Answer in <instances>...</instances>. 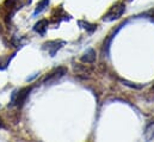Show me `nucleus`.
<instances>
[{
  "mask_svg": "<svg viewBox=\"0 0 154 142\" xmlns=\"http://www.w3.org/2000/svg\"><path fill=\"white\" fill-rule=\"evenodd\" d=\"M125 11V5L123 2H116L115 5H112L108 12L103 16V20L104 22H112L115 19H118L119 17H122V14Z\"/></svg>",
  "mask_w": 154,
  "mask_h": 142,
  "instance_id": "nucleus-1",
  "label": "nucleus"
},
{
  "mask_svg": "<svg viewBox=\"0 0 154 142\" xmlns=\"http://www.w3.org/2000/svg\"><path fill=\"white\" fill-rule=\"evenodd\" d=\"M30 1L31 0H6L5 2H4V7L8 11V13H10V16L11 14H13L17 10H19V8H22V6H24V5H26V4H30Z\"/></svg>",
  "mask_w": 154,
  "mask_h": 142,
  "instance_id": "nucleus-2",
  "label": "nucleus"
},
{
  "mask_svg": "<svg viewBox=\"0 0 154 142\" xmlns=\"http://www.w3.org/2000/svg\"><path fill=\"white\" fill-rule=\"evenodd\" d=\"M30 92H31V87L22 88L17 93V97L13 94V97H12V104L17 105L18 107H22L24 105V103H25V100H26V98H28V96H29Z\"/></svg>",
  "mask_w": 154,
  "mask_h": 142,
  "instance_id": "nucleus-3",
  "label": "nucleus"
},
{
  "mask_svg": "<svg viewBox=\"0 0 154 142\" xmlns=\"http://www.w3.org/2000/svg\"><path fill=\"white\" fill-rule=\"evenodd\" d=\"M63 44H65V42L63 41H60V39L59 41H49V42H47V43L43 44V49H45L50 56H54L56 54V51Z\"/></svg>",
  "mask_w": 154,
  "mask_h": 142,
  "instance_id": "nucleus-4",
  "label": "nucleus"
},
{
  "mask_svg": "<svg viewBox=\"0 0 154 142\" xmlns=\"http://www.w3.org/2000/svg\"><path fill=\"white\" fill-rule=\"evenodd\" d=\"M66 72H67L66 68H63V67H59V68L54 69L51 73H49V74L45 76L44 82H55L56 80H59L60 78H62V76L66 74Z\"/></svg>",
  "mask_w": 154,
  "mask_h": 142,
  "instance_id": "nucleus-5",
  "label": "nucleus"
},
{
  "mask_svg": "<svg viewBox=\"0 0 154 142\" xmlns=\"http://www.w3.org/2000/svg\"><path fill=\"white\" fill-rule=\"evenodd\" d=\"M81 61L82 62H86V63H93L96 61V51L92 48L87 49L84 53V55L81 56Z\"/></svg>",
  "mask_w": 154,
  "mask_h": 142,
  "instance_id": "nucleus-6",
  "label": "nucleus"
},
{
  "mask_svg": "<svg viewBox=\"0 0 154 142\" xmlns=\"http://www.w3.org/2000/svg\"><path fill=\"white\" fill-rule=\"evenodd\" d=\"M143 135H145V140L146 141H151V140L154 139V121H149L146 124Z\"/></svg>",
  "mask_w": 154,
  "mask_h": 142,
  "instance_id": "nucleus-7",
  "label": "nucleus"
},
{
  "mask_svg": "<svg viewBox=\"0 0 154 142\" xmlns=\"http://www.w3.org/2000/svg\"><path fill=\"white\" fill-rule=\"evenodd\" d=\"M47 29H48V20H47V19L39 20L38 23H36L35 26H34V30H35L37 34H39V35H42V36L45 34Z\"/></svg>",
  "mask_w": 154,
  "mask_h": 142,
  "instance_id": "nucleus-8",
  "label": "nucleus"
},
{
  "mask_svg": "<svg viewBox=\"0 0 154 142\" xmlns=\"http://www.w3.org/2000/svg\"><path fill=\"white\" fill-rule=\"evenodd\" d=\"M48 5H49V0H41L38 4H37V7H36V10L34 12V16H37L41 12H43L48 7Z\"/></svg>",
  "mask_w": 154,
  "mask_h": 142,
  "instance_id": "nucleus-9",
  "label": "nucleus"
},
{
  "mask_svg": "<svg viewBox=\"0 0 154 142\" xmlns=\"http://www.w3.org/2000/svg\"><path fill=\"white\" fill-rule=\"evenodd\" d=\"M74 69L77 72V74H91V69L88 67H86L85 65H78L74 67Z\"/></svg>",
  "mask_w": 154,
  "mask_h": 142,
  "instance_id": "nucleus-10",
  "label": "nucleus"
},
{
  "mask_svg": "<svg viewBox=\"0 0 154 142\" xmlns=\"http://www.w3.org/2000/svg\"><path fill=\"white\" fill-rule=\"evenodd\" d=\"M79 24H80V25H84L82 28L86 29V30H88V32H93V31L97 29V25H96V24H90V23H87V22H82V20H80Z\"/></svg>",
  "mask_w": 154,
  "mask_h": 142,
  "instance_id": "nucleus-11",
  "label": "nucleus"
},
{
  "mask_svg": "<svg viewBox=\"0 0 154 142\" xmlns=\"http://www.w3.org/2000/svg\"><path fill=\"white\" fill-rule=\"evenodd\" d=\"M122 82H123V85H127V86H130V87H134V88H141L142 87V85H135L134 82H129L127 80H122Z\"/></svg>",
  "mask_w": 154,
  "mask_h": 142,
  "instance_id": "nucleus-12",
  "label": "nucleus"
},
{
  "mask_svg": "<svg viewBox=\"0 0 154 142\" xmlns=\"http://www.w3.org/2000/svg\"><path fill=\"white\" fill-rule=\"evenodd\" d=\"M152 17H153V18H154V11H153V12H152Z\"/></svg>",
  "mask_w": 154,
  "mask_h": 142,
  "instance_id": "nucleus-13",
  "label": "nucleus"
}]
</instances>
